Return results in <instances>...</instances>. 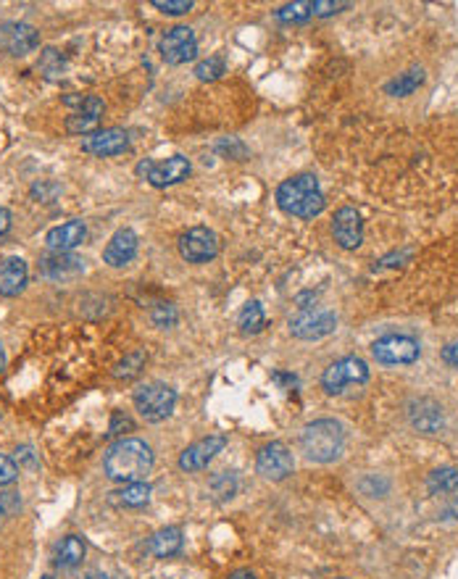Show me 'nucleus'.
I'll use <instances>...</instances> for the list:
<instances>
[{"instance_id": "obj_23", "label": "nucleus", "mask_w": 458, "mask_h": 579, "mask_svg": "<svg viewBox=\"0 0 458 579\" xmlns=\"http://www.w3.org/2000/svg\"><path fill=\"white\" fill-rule=\"evenodd\" d=\"M109 500H111L114 506H118V508H140V506H148V500H150V484H124L121 490H114V492L109 495Z\"/></svg>"}, {"instance_id": "obj_9", "label": "nucleus", "mask_w": 458, "mask_h": 579, "mask_svg": "<svg viewBox=\"0 0 458 579\" xmlns=\"http://www.w3.org/2000/svg\"><path fill=\"white\" fill-rule=\"evenodd\" d=\"M198 56V40L190 27H172L161 37V58L172 66L187 64Z\"/></svg>"}, {"instance_id": "obj_16", "label": "nucleus", "mask_w": 458, "mask_h": 579, "mask_svg": "<svg viewBox=\"0 0 458 579\" xmlns=\"http://www.w3.org/2000/svg\"><path fill=\"white\" fill-rule=\"evenodd\" d=\"M332 232H335V240L338 245L345 251H353L361 245L363 240V221H361V213L350 205L340 208L335 213V224H332Z\"/></svg>"}, {"instance_id": "obj_17", "label": "nucleus", "mask_w": 458, "mask_h": 579, "mask_svg": "<svg viewBox=\"0 0 458 579\" xmlns=\"http://www.w3.org/2000/svg\"><path fill=\"white\" fill-rule=\"evenodd\" d=\"M101 116H103V100L95 96H85V103L80 111H74L69 119H66V132L69 135H93L98 132V124H101Z\"/></svg>"}, {"instance_id": "obj_7", "label": "nucleus", "mask_w": 458, "mask_h": 579, "mask_svg": "<svg viewBox=\"0 0 458 579\" xmlns=\"http://www.w3.org/2000/svg\"><path fill=\"white\" fill-rule=\"evenodd\" d=\"M338 327V316L327 308H301L295 319H290V332L298 340H322L332 335Z\"/></svg>"}, {"instance_id": "obj_41", "label": "nucleus", "mask_w": 458, "mask_h": 579, "mask_svg": "<svg viewBox=\"0 0 458 579\" xmlns=\"http://www.w3.org/2000/svg\"><path fill=\"white\" fill-rule=\"evenodd\" d=\"M229 579H256L253 577V572H248V569H240V572H234Z\"/></svg>"}, {"instance_id": "obj_38", "label": "nucleus", "mask_w": 458, "mask_h": 579, "mask_svg": "<svg viewBox=\"0 0 458 579\" xmlns=\"http://www.w3.org/2000/svg\"><path fill=\"white\" fill-rule=\"evenodd\" d=\"M443 361H446L448 367H456L458 369V343H451V345L443 348Z\"/></svg>"}, {"instance_id": "obj_40", "label": "nucleus", "mask_w": 458, "mask_h": 579, "mask_svg": "<svg viewBox=\"0 0 458 579\" xmlns=\"http://www.w3.org/2000/svg\"><path fill=\"white\" fill-rule=\"evenodd\" d=\"M11 229V211L0 208V235H5Z\"/></svg>"}, {"instance_id": "obj_6", "label": "nucleus", "mask_w": 458, "mask_h": 579, "mask_svg": "<svg viewBox=\"0 0 458 579\" xmlns=\"http://www.w3.org/2000/svg\"><path fill=\"white\" fill-rule=\"evenodd\" d=\"M137 174L145 177L153 188H172V185L190 177V161L185 156H172V158H166L161 164L145 158V161L137 164Z\"/></svg>"}, {"instance_id": "obj_18", "label": "nucleus", "mask_w": 458, "mask_h": 579, "mask_svg": "<svg viewBox=\"0 0 458 579\" xmlns=\"http://www.w3.org/2000/svg\"><path fill=\"white\" fill-rule=\"evenodd\" d=\"M85 235H88L85 221H77V219H74V221H66V224H61V227H53V229L48 232L45 243H48V248H50L53 253H69V251H74L77 245H82Z\"/></svg>"}, {"instance_id": "obj_26", "label": "nucleus", "mask_w": 458, "mask_h": 579, "mask_svg": "<svg viewBox=\"0 0 458 579\" xmlns=\"http://www.w3.org/2000/svg\"><path fill=\"white\" fill-rule=\"evenodd\" d=\"M427 490H430L432 495H448V492H456L458 490V469H454V467L435 469V472L427 477Z\"/></svg>"}, {"instance_id": "obj_43", "label": "nucleus", "mask_w": 458, "mask_h": 579, "mask_svg": "<svg viewBox=\"0 0 458 579\" xmlns=\"http://www.w3.org/2000/svg\"><path fill=\"white\" fill-rule=\"evenodd\" d=\"M5 369V351H3V345H0V372Z\"/></svg>"}, {"instance_id": "obj_25", "label": "nucleus", "mask_w": 458, "mask_h": 579, "mask_svg": "<svg viewBox=\"0 0 458 579\" xmlns=\"http://www.w3.org/2000/svg\"><path fill=\"white\" fill-rule=\"evenodd\" d=\"M422 82H424V72H422V69H411V72L398 74L395 80H390V82L385 85V90H387V96L406 97L411 96L414 90H419Z\"/></svg>"}, {"instance_id": "obj_10", "label": "nucleus", "mask_w": 458, "mask_h": 579, "mask_svg": "<svg viewBox=\"0 0 458 579\" xmlns=\"http://www.w3.org/2000/svg\"><path fill=\"white\" fill-rule=\"evenodd\" d=\"M179 253L190 264H206L219 253V240L209 227H193L179 237Z\"/></svg>"}, {"instance_id": "obj_37", "label": "nucleus", "mask_w": 458, "mask_h": 579, "mask_svg": "<svg viewBox=\"0 0 458 579\" xmlns=\"http://www.w3.org/2000/svg\"><path fill=\"white\" fill-rule=\"evenodd\" d=\"M132 427H134V424H132V419H129V416H124L121 411H116L114 419H111V429H109V435L116 437V435H121L124 429H126V432H132Z\"/></svg>"}, {"instance_id": "obj_5", "label": "nucleus", "mask_w": 458, "mask_h": 579, "mask_svg": "<svg viewBox=\"0 0 458 579\" xmlns=\"http://www.w3.org/2000/svg\"><path fill=\"white\" fill-rule=\"evenodd\" d=\"M422 348L414 337L408 335H387V337H379L374 345H371V356L385 364V367H406V364H414L419 359Z\"/></svg>"}, {"instance_id": "obj_28", "label": "nucleus", "mask_w": 458, "mask_h": 579, "mask_svg": "<svg viewBox=\"0 0 458 579\" xmlns=\"http://www.w3.org/2000/svg\"><path fill=\"white\" fill-rule=\"evenodd\" d=\"M142 369H145V353L134 351V353H126L124 361L116 364L114 377L116 380H134Z\"/></svg>"}, {"instance_id": "obj_1", "label": "nucleus", "mask_w": 458, "mask_h": 579, "mask_svg": "<svg viewBox=\"0 0 458 579\" xmlns=\"http://www.w3.org/2000/svg\"><path fill=\"white\" fill-rule=\"evenodd\" d=\"M103 469H106V477L114 482H142L153 469V451L145 440L121 437L109 448L103 459Z\"/></svg>"}, {"instance_id": "obj_14", "label": "nucleus", "mask_w": 458, "mask_h": 579, "mask_svg": "<svg viewBox=\"0 0 458 579\" xmlns=\"http://www.w3.org/2000/svg\"><path fill=\"white\" fill-rule=\"evenodd\" d=\"M225 445H227L225 435H211V437H203V440L193 443L190 448L182 451L179 469L182 472H201V469H206L217 459V453H222Z\"/></svg>"}, {"instance_id": "obj_11", "label": "nucleus", "mask_w": 458, "mask_h": 579, "mask_svg": "<svg viewBox=\"0 0 458 579\" xmlns=\"http://www.w3.org/2000/svg\"><path fill=\"white\" fill-rule=\"evenodd\" d=\"M293 453L285 443H269L258 451V459H256V469L261 477L271 480V482H279L285 477L293 475Z\"/></svg>"}, {"instance_id": "obj_22", "label": "nucleus", "mask_w": 458, "mask_h": 579, "mask_svg": "<svg viewBox=\"0 0 458 579\" xmlns=\"http://www.w3.org/2000/svg\"><path fill=\"white\" fill-rule=\"evenodd\" d=\"M145 551L156 559H169V556H177L182 551V529L177 527H169V529H161L156 532L148 543H145Z\"/></svg>"}, {"instance_id": "obj_33", "label": "nucleus", "mask_w": 458, "mask_h": 579, "mask_svg": "<svg viewBox=\"0 0 458 579\" xmlns=\"http://www.w3.org/2000/svg\"><path fill=\"white\" fill-rule=\"evenodd\" d=\"M153 5L169 16H182L193 8V0H153Z\"/></svg>"}, {"instance_id": "obj_20", "label": "nucleus", "mask_w": 458, "mask_h": 579, "mask_svg": "<svg viewBox=\"0 0 458 579\" xmlns=\"http://www.w3.org/2000/svg\"><path fill=\"white\" fill-rule=\"evenodd\" d=\"M137 235L132 229H118L103 251V261L109 266H124L137 256Z\"/></svg>"}, {"instance_id": "obj_21", "label": "nucleus", "mask_w": 458, "mask_h": 579, "mask_svg": "<svg viewBox=\"0 0 458 579\" xmlns=\"http://www.w3.org/2000/svg\"><path fill=\"white\" fill-rule=\"evenodd\" d=\"M27 264L16 256L11 259H3L0 261V295L3 297H13L19 295L24 285H27Z\"/></svg>"}, {"instance_id": "obj_42", "label": "nucleus", "mask_w": 458, "mask_h": 579, "mask_svg": "<svg viewBox=\"0 0 458 579\" xmlns=\"http://www.w3.org/2000/svg\"><path fill=\"white\" fill-rule=\"evenodd\" d=\"M85 579H109V577H106L103 572H90V575H88Z\"/></svg>"}, {"instance_id": "obj_8", "label": "nucleus", "mask_w": 458, "mask_h": 579, "mask_svg": "<svg viewBox=\"0 0 458 579\" xmlns=\"http://www.w3.org/2000/svg\"><path fill=\"white\" fill-rule=\"evenodd\" d=\"M369 380V367L355 359V356H345L340 361L330 364L322 374V387L330 392V395H338L343 392L347 385H361Z\"/></svg>"}, {"instance_id": "obj_13", "label": "nucleus", "mask_w": 458, "mask_h": 579, "mask_svg": "<svg viewBox=\"0 0 458 579\" xmlns=\"http://www.w3.org/2000/svg\"><path fill=\"white\" fill-rule=\"evenodd\" d=\"M408 421L422 435H438L446 427V413H443V405L438 400L416 398L408 405Z\"/></svg>"}, {"instance_id": "obj_36", "label": "nucleus", "mask_w": 458, "mask_h": 579, "mask_svg": "<svg viewBox=\"0 0 458 579\" xmlns=\"http://www.w3.org/2000/svg\"><path fill=\"white\" fill-rule=\"evenodd\" d=\"M311 8H314V13H317V16H332V13H338L340 8H347V3H330V0H317V3H311Z\"/></svg>"}, {"instance_id": "obj_35", "label": "nucleus", "mask_w": 458, "mask_h": 579, "mask_svg": "<svg viewBox=\"0 0 458 579\" xmlns=\"http://www.w3.org/2000/svg\"><path fill=\"white\" fill-rule=\"evenodd\" d=\"M16 477H19V467H16V461L8 459V456H0V487L11 484Z\"/></svg>"}, {"instance_id": "obj_32", "label": "nucleus", "mask_w": 458, "mask_h": 579, "mask_svg": "<svg viewBox=\"0 0 458 579\" xmlns=\"http://www.w3.org/2000/svg\"><path fill=\"white\" fill-rule=\"evenodd\" d=\"M150 316H153L156 327H172L177 321V308L172 303H158Z\"/></svg>"}, {"instance_id": "obj_24", "label": "nucleus", "mask_w": 458, "mask_h": 579, "mask_svg": "<svg viewBox=\"0 0 458 579\" xmlns=\"http://www.w3.org/2000/svg\"><path fill=\"white\" fill-rule=\"evenodd\" d=\"M85 553H88L85 540L77 537V535H69V537L61 540V545H58V551H56V567H61V569H74V567L82 564Z\"/></svg>"}, {"instance_id": "obj_44", "label": "nucleus", "mask_w": 458, "mask_h": 579, "mask_svg": "<svg viewBox=\"0 0 458 579\" xmlns=\"http://www.w3.org/2000/svg\"><path fill=\"white\" fill-rule=\"evenodd\" d=\"M42 579H50V577H42Z\"/></svg>"}, {"instance_id": "obj_15", "label": "nucleus", "mask_w": 458, "mask_h": 579, "mask_svg": "<svg viewBox=\"0 0 458 579\" xmlns=\"http://www.w3.org/2000/svg\"><path fill=\"white\" fill-rule=\"evenodd\" d=\"M129 148V135L118 127H111V129H98L88 137H82V151L85 153H93V156H118Z\"/></svg>"}, {"instance_id": "obj_34", "label": "nucleus", "mask_w": 458, "mask_h": 579, "mask_svg": "<svg viewBox=\"0 0 458 579\" xmlns=\"http://www.w3.org/2000/svg\"><path fill=\"white\" fill-rule=\"evenodd\" d=\"M19 508H21V498H19V492L8 490V492L0 495V516H13Z\"/></svg>"}, {"instance_id": "obj_12", "label": "nucleus", "mask_w": 458, "mask_h": 579, "mask_svg": "<svg viewBox=\"0 0 458 579\" xmlns=\"http://www.w3.org/2000/svg\"><path fill=\"white\" fill-rule=\"evenodd\" d=\"M40 45V32L24 21H5L0 24V48L8 56H27Z\"/></svg>"}, {"instance_id": "obj_29", "label": "nucleus", "mask_w": 458, "mask_h": 579, "mask_svg": "<svg viewBox=\"0 0 458 579\" xmlns=\"http://www.w3.org/2000/svg\"><path fill=\"white\" fill-rule=\"evenodd\" d=\"M311 13H314L311 3L301 0V3H287V5H282V8L277 11V19L285 21V24H295V21H306Z\"/></svg>"}, {"instance_id": "obj_3", "label": "nucleus", "mask_w": 458, "mask_h": 579, "mask_svg": "<svg viewBox=\"0 0 458 579\" xmlns=\"http://www.w3.org/2000/svg\"><path fill=\"white\" fill-rule=\"evenodd\" d=\"M301 448L309 461L317 464H330L340 459L345 448V432L340 421L335 419H317L303 427L301 432Z\"/></svg>"}, {"instance_id": "obj_4", "label": "nucleus", "mask_w": 458, "mask_h": 579, "mask_svg": "<svg viewBox=\"0 0 458 579\" xmlns=\"http://www.w3.org/2000/svg\"><path fill=\"white\" fill-rule=\"evenodd\" d=\"M177 403V392L164 382H148L134 390V408L145 421H164Z\"/></svg>"}, {"instance_id": "obj_27", "label": "nucleus", "mask_w": 458, "mask_h": 579, "mask_svg": "<svg viewBox=\"0 0 458 579\" xmlns=\"http://www.w3.org/2000/svg\"><path fill=\"white\" fill-rule=\"evenodd\" d=\"M263 327H266V316H263L261 303H258V300L245 303V308H242V313H240V329H242L245 335H258Z\"/></svg>"}, {"instance_id": "obj_19", "label": "nucleus", "mask_w": 458, "mask_h": 579, "mask_svg": "<svg viewBox=\"0 0 458 579\" xmlns=\"http://www.w3.org/2000/svg\"><path fill=\"white\" fill-rule=\"evenodd\" d=\"M40 272L48 277V280H74L85 272V261L77 259V256H69V253H53L48 259L40 261Z\"/></svg>"}, {"instance_id": "obj_39", "label": "nucleus", "mask_w": 458, "mask_h": 579, "mask_svg": "<svg viewBox=\"0 0 458 579\" xmlns=\"http://www.w3.org/2000/svg\"><path fill=\"white\" fill-rule=\"evenodd\" d=\"M27 461L29 467H37V461H34V453H32V448H21V451H16V461Z\"/></svg>"}, {"instance_id": "obj_31", "label": "nucleus", "mask_w": 458, "mask_h": 579, "mask_svg": "<svg viewBox=\"0 0 458 579\" xmlns=\"http://www.w3.org/2000/svg\"><path fill=\"white\" fill-rule=\"evenodd\" d=\"M40 72H42L48 80H56V77L64 72V58H61V53L53 50V48L42 50V56H40Z\"/></svg>"}, {"instance_id": "obj_2", "label": "nucleus", "mask_w": 458, "mask_h": 579, "mask_svg": "<svg viewBox=\"0 0 458 579\" xmlns=\"http://www.w3.org/2000/svg\"><path fill=\"white\" fill-rule=\"evenodd\" d=\"M277 203L285 213L298 219H314L324 211V195L314 174H298L277 188Z\"/></svg>"}, {"instance_id": "obj_30", "label": "nucleus", "mask_w": 458, "mask_h": 579, "mask_svg": "<svg viewBox=\"0 0 458 579\" xmlns=\"http://www.w3.org/2000/svg\"><path fill=\"white\" fill-rule=\"evenodd\" d=\"M225 72H227V64H225L222 56H211L209 61H201V64L195 66V77H198L201 82H214V80H219Z\"/></svg>"}]
</instances>
